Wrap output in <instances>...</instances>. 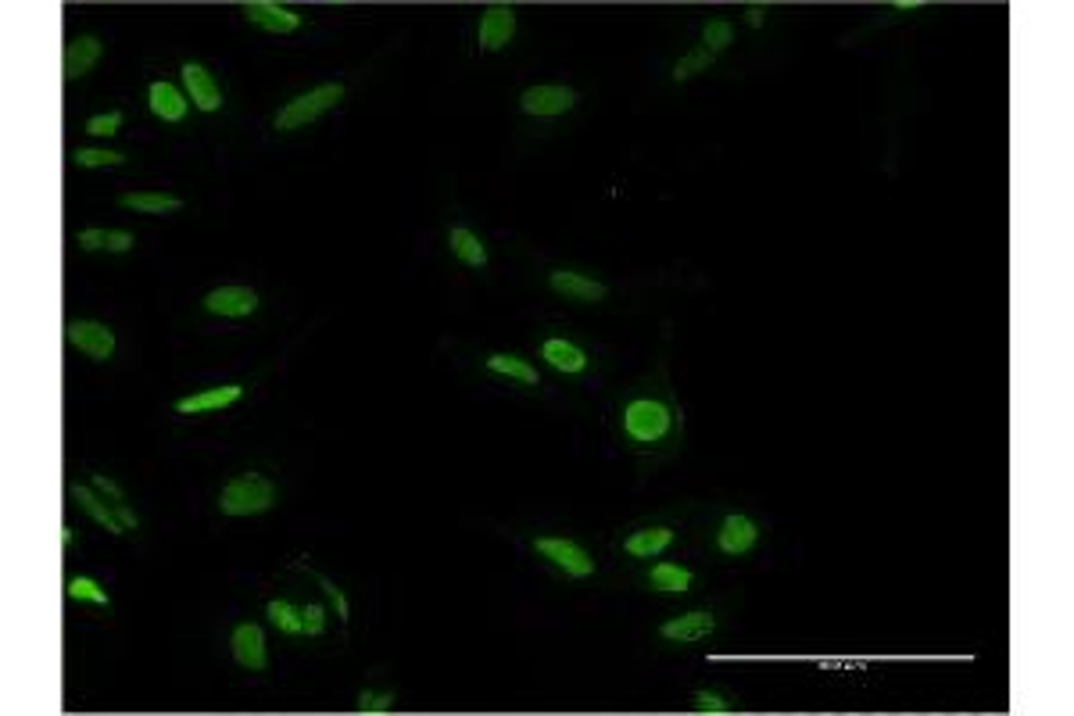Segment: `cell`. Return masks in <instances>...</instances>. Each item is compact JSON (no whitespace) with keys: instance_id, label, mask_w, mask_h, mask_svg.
Returning <instances> with one entry per match:
<instances>
[{"instance_id":"1","label":"cell","mask_w":1074,"mask_h":716,"mask_svg":"<svg viewBox=\"0 0 1074 716\" xmlns=\"http://www.w3.org/2000/svg\"><path fill=\"white\" fill-rule=\"evenodd\" d=\"M609 434H613V444L623 455L638 462L642 473L681 455L684 408L662 358L613 394V402H609Z\"/></svg>"},{"instance_id":"2","label":"cell","mask_w":1074,"mask_h":716,"mask_svg":"<svg viewBox=\"0 0 1074 716\" xmlns=\"http://www.w3.org/2000/svg\"><path fill=\"white\" fill-rule=\"evenodd\" d=\"M771 520L746 501H698L692 520V548L702 563L738 566L766 552Z\"/></svg>"},{"instance_id":"3","label":"cell","mask_w":1074,"mask_h":716,"mask_svg":"<svg viewBox=\"0 0 1074 716\" xmlns=\"http://www.w3.org/2000/svg\"><path fill=\"white\" fill-rule=\"evenodd\" d=\"M698 501H681L673 509H659L638 516V520L620 523L609 534V559L623 569L645 566L662 555H673L688 538H692V520H695Z\"/></svg>"},{"instance_id":"4","label":"cell","mask_w":1074,"mask_h":716,"mask_svg":"<svg viewBox=\"0 0 1074 716\" xmlns=\"http://www.w3.org/2000/svg\"><path fill=\"white\" fill-rule=\"evenodd\" d=\"M520 545L530 563L541 566L563 585H594L602 577V555L585 534L566 527H527L520 530Z\"/></svg>"},{"instance_id":"5","label":"cell","mask_w":1074,"mask_h":716,"mask_svg":"<svg viewBox=\"0 0 1074 716\" xmlns=\"http://www.w3.org/2000/svg\"><path fill=\"white\" fill-rule=\"evenodd\" d=\"M530 351H534L530 358L541 369H548V373L569 383H594L605 373V355L599 344L563 323L538 326L534 337H530Z\"/></svg>"},{"instance_id":"6","label":"cell","mask_w":1074,"mask_h":716,"mask_svg":"<svg viewBox=\"0 0 1074 716\" xmlns=\"http://www.w3.org/2000/svg\"><path fill=\"white\" fill-rule=\"evenodd\" d=\"M627 580L645 594H656V599H678V602L698 599V594H706V588H709L706 569L681 559L678 552L627 569Z\"/></svg>"},{"instance_id":"7","label":"cell","mask_w":1074,"mask_h":716,"mask_svg":"<svg viewBox=\"0 0 1074 716\" xmlns=\"http://www.w3.org/2000/svg\"><path fill=\"white\" fill-rule=\"evenodd\" d=\"M727 623V609L716 602H692L684 609H673L667 613L653 631L656 645L662 648H698L713 642L716 634L724 631Z\"/></svg>"},{"instance_id":"8","label":"cell","mask_w":1074,"mask_h":716,"mask_svg":"<svg viewBox=\"0 0 1074 716\" xmlns=\"http://www.w3.org/2000/svg\"><path fill=\"white\" fill-rule=\"evenodd\" d=\"M280 506V481L262 470H241L233 473L227 484L219 487L216 509L230 520H244V516H262Z\"/></svg>"},{"instance_id":"9","label":"cell","mask_w":1074,"mask_h":716,"mask_svg":"<svg viewBox=\"0 0 1074 716\" xmlns=\"http://www.w3.org/2000/svg\"><path fill=\"white\" fill-rule=\"evenodd\" d=\"M473 369L490 383H501L516 394H545L548 391V380H545V369H541L530 355L520 351H501V348H484V351H473Z\"/></svg>"},{"instance_id":"10","label":"cell","mask_w":1074,"mask_h":716,"mask_svg":"<svg viewBox=\"0 0 1074 716\" xmlns=\"http://www.w3.org/2000/svg\"><path fill=\"white\" fill-rule=\"evenodd\" d=\"M344 97H348V86L340 83V79H330V83H320V86H312V90H304V94L298 97H290L284 101L280 108L273 112V132H301V129H309L320 123L323 115H330L334 108H340Z\"/></svg>"},{"instance_id":"11","label":"cell","mask_w":1074,"mask_h":716,"mask_svg":"<svg viewBox=\"0 0 1074 716\" xmlns=\"http://www.w3.org/2000/svg\"><path fill=\"white\" fill-rule=\"evenodd\" d=\"M541 284H545L548 295L569 304H580V309H602V304L613 301V287L599 273L577 269V265H548L541 273Z\"/></svg>"},{"instance_id":"12","label":"cell","mask_w":1074,"mask_h":716,"mask_svg":"<svg viewBox=\"0 0 1074 716\" xmlns=\"http://www.w3.org/2000/svg\"><path fill=\"white\" fill-rule=\"evenodd\" d=\"M577 104H580V94L566 83H534L516 97V108H520L527 118H538V123H545V118H563L574 112Z\"/></svg>"},{"instance_id":"13","label":"cell","mask_w":1074,"mask_h":716,"mask_svg":"<svg viewBox=\"0 0 1074 716\" xmlns=\"http://www.w3.org/2000/svg\"><path fill=\"white\" fill-rule=\"evenodd\" d=\"M516 33H520V15L509 4H487L476 19V50L481 55H498L506 50Z\"/></svg>"},{"instance_id":"14","label":"cell","mask_w":1074,"mask_h":716,"mask_svg":"<svg viewBox=\"0 0 1074 716\" xmlns=\"http://www.w3.org/2000/svg\"><path fill=\"white\" fill-rule=\"evenodd\" d=\"M230 656L241 670L247 673H265L269 670V642H265V627L255 620H241L230 634Z\"/></svg>"},{"instance_id":"15","label":"cell","mask_w":1074,"mask_h":716,"mask_svg":"<svg viewBox=\"0 0 1074 716\" xmlns=\"http://www.w3.org/2000/svg\"><path fill=\"white\" fill-rule=\"evenodd\" d=\"M444 247L462 269H473V273H487L490 265V247L484 241L481 230H473L470 222H448L444 227Z\"/></svg>"},{"instance_id":"16","label":"cell","mask_w":1074,"mask_h":716,"mask_svg":"<svg viewBox=\"0 0 1074 716\" xmlns=\"http://www.w3.org/2000/svg\"><path fill=\"white\" fill-rule=\"evenodd\" d=\"M65 340L69 348H76L90 362H108L115 355V330L108 323H97V320H72L65 326Z\"/></svg>"},{"instance_id":"17","label":"cell","mask_w":1074,"mask_h":716,"mask_svg":"<svg viewBox=\"0 0 1074 716\" xmlns=\"http://www.w3.org/2000/svg\"><path fill=\"white\" fill-rule=\"evenodd\" d=\"M201 304L208 315H219V320H247V315H255L262 309V298H258V290H251V287L227 284V287L208 290Z\"/></svg>"},{"instance_id":"18","label":"cell","mask_w":1074,"mask_h":716,"mask_svg":"<svg viewBox=\"0 0 1074 716\" xmlns=\"http://www.w3.org/2000/svg\"><path fill=\"white\" fill-rule=\"evenodd\" d=\"M244 394H247V383H219V388H201L187 397H180L172 408H176V416H216V413L233 408Z\"/></svg>"},{"instance_id":"19","label":"cell","mask_w":1074,"mask_h":716,"mask_svg":"<svg viewBox=\"0 0 1074 716\" xmlns=\"http://www.w3.org/2000/svg\"><path fill=\"white\" fill-rule=\"evenodd\" d=\"M241 11L255 30L269 36H295L298 30H304V15H298L287 4H276V0H247Z\"/></svg>"},{"instance_id":"20","label":"cell","mask_w":1074,"mask_h":716,"mask_svg":"<svg viewBox=\"0 0 1074 716\" xmlns=\"http://www.w3.org/2000/svg\"><path fill=\"white\" fill-rule=\"evenodd\" d=\"M183 90H187V97L197 112H205V115H216L222 108V86H219V79L211 76L205 65H197V61H187L183 65Z\"/></svg>"},{"instance_id":"21","label":"cell","mask_w":1074,"mask_h":716,"mask_svg":"<svg viewBox=\"0 0 1074 716\" xmlns=\"http://www.w3.org/2000/svg\"><path fill=\"white\" fill-rule=\"evenodd\" d=\"M101 58H104V44H101L94 33L72 36L69 44H65V61H61L65 65V79L72 83V79L90 76L101 65Z\"/></svg>"},{"instance_id":"22","label":"cell","mask_w":1074,"mask_h":716,"mask_svg":"<svg viewBox=\"0 0 1074 716\" xmlns=\"http://www.w3.org/2000/svg\"><path fill=\"white\" fill-rule=\"evenodd\" d=\"M148 108L154 118H162V123H183L190 112V97L183 94V90L176 83H169V79H154V83L148 86Z\"/></svg>"},{"instance_id":"23","label":"cell","mask_w":1074,"mask_h":716,"mask_svg":"<svg viewBox=\"0 0 1074 716\" xmlns=\"http://www.w3.org/2000/svg\"><path fill=\"white\" fill-rule=\"evenodd\" d=\"M265 620L269 627L280 634L287 642H304V613H301V602L287 599V594H276V599L265 602Z\"/></svg>"},{"instance_id":"24","label":"cell","mask_w":1074,"mask_h":716,"mask_svg":"<svg viewBox=\"0 0 1074 716\" xmlns=\"http://www.w3.org/2000/svg\"><path fill=\"white\" fill-rule=\"evenodd\" d=\"M72 498L79 501V509H83L94 523H101L104 530H108V534H126V527L118 523V516H115V501L104 498L94 484H90V487L86 484H76L72 487Z\"/></svg>"},{"instance_id":"25","label":"cell","mask_w":1074,"mask_h":716,"mask_svg":"<svg viewBox=\"0 0 1074 716\" xmlns=\"http://www.w3.org/2000/svg\"><path fill=\"white\" fill-rule=\"evenodd\" d=\"M298 569L315 580V588H320V594L326 599V605L334 609V616H337V623H340V631H348V623H351V599H348V591H344L334 577H326L323 569H315V566H309V563H298Z\"/></svg>"},{"instance_id":"26","label":"cell","mask_w":1074,"mask_h":716,"mask_svg":"<svg viewBox=\"0 0 1074 716\" xmlns=\"http://www.w3.org/2000/svg\"><path fill=\"white\" fill-rule=\"evenodd\" d=\"M738 695L727 692L720 684H702L695 692H688V709L692 713H709V716H724V713H738Z\"/></svg>"},{"instance_id":"27","label":"cell","mask_w":1074,"mask_h":716,"mask_svg":"<svg viewBox=\"0 0 1074 716\" xmlns=\"http://www.w3.org/2000/svg\"><path fill=\"white\" fill-rule=\"evenodd\" d=\"M118 205L126 211H137V216H176L183 211V201L176 194H158V190H137V194H123Z\"/></svg>"},{"instance_id":"28","label":"cell","mask_w":1074,"mask_h":716,"mask_svg":"<svg viewBox=\"0 0 1074 716\" xmlns=\"http://www.w3.org/2000/svg\"><path fill=\"white\" fill-rule=\"evenodd\" d=\"M735 36H738V30L731 19H706L698 30V47H706L713 58H720L724 50H731Z\"/></svg>"},{"instance_id":"29","label":"cell","mask_w":1074,"mask_h":716,"mask_svg":"<svg viewBox=\"0 0 1074 716\" xmlns=\"http://www.w3.org/2000/svg\"><path fill=\"white\" fill-rule=\"evenodd\" d=\"M301 613H304V642H323L330 638V627H334V609L326 605V599H309L301 602Z\"/></svg>"},{"instance_id":"30","label":"cell","mask_w":1074,"mask_h":716,"mask_svg":"<svg viewBox=\"0 0 1074 716\" xmlns=\"http://www.w3.org/2000/svg\"><path fill=\"white\" fill-rule=\"evenodd\" d=\"M397 706V688L394 684H362L355 695L358 713H394Z\"/></svg>"},{"instance_id":"31","label":"cell","mask_w":1074,"mask_h":716,"mask_svg":"<svg viewBox=\"0 0 1074 716\" xmlns=\"http://www.w3.org/2000/svg\"><path fill=\"white\" fill-rule=\"evenodd\" d=\"M716 65V58L709 55L706 47H692L688 55H681L678 61H673V69H670V79L673 83H688V79H695L702 72H709Z\"/></svg>"},{"instance_id":"32","label":"cell","mask_w":1074,"mask_h":716,"mask_svg":"<svg viewBox=\"0 0 1074 716\" xmlns=\"http://www.w3.org/2000/svg\"><path fill=\"white\" fill-rule=\"evenodd\" d=\"M65 594H69L72 602H86V605H97V609H112V594L101 588V580L94 577H72L69 585H65Z\"/></svg>"},{"instance_id":"33","label":"cell","mask_w":1074,"mask_h":716,"mask_svg":"<svg viewBox=\"0 0 1074 716\" xmlns=\"http://www.w3.org/2000/svg\"><path fill=\"white\" fill-rule=\"evenodd\" d=\"M123 162H126V154L108 151V148H79L76 151V165L79 169H115Z\"/></svg>"},{"instance_id":"34","label":"cell","mask_w":1074,"mask_h":716,"mask_svg":"<svg viewBox=\"0 0 1074 716\" xmlns=\"http://www.w3.org/2000/svg\"><path fill=\"white\" fill-rule=\"evenodd\" d=\"M86 132L90 137H115V132H123V112L112 108V112H101L94 118H86Z\"/></svg>"},{"instance_id":"35","label":"cell","mask_w":1074,"mask_h":716,"mask_svg":"<svg viewBox=\"0 0 1074 716\" xmlns=\"http://www.w3.org/2000/svg\"><path fill=\"white\" fill-rule=\"evenodd\" d=\"M132 247H137V236L129 230H108V236H104V251H108V255H126Z\"/></svg>"},{"instance_id":"36","label":"cell","mask_w":1074,"mask_h":716,"mask_svg":"<svg viewBox=\"0 0 1074 716\" xmlns=\"http://www.w3.org/2000/svg\"><path fill=\"white\" fill-rule=\"evenodd\" d=\"M90 484H94V487L101 490L104 498H112V501H126V490H123V484H118V481H112V476L94 473V476H90Z\"/></svg>"},{"instance_id":"37","label":"cell","mask_w":1074,"mask_h":716,"mask_svg":"<svg viewBox=\"0 0 1074 716\" xmlns=\"http://www.w3.org/2000/svg\"><path fill=\"white\" fill-rule=\"evenodd\" d=\"M104 236H108V230H101V227H90V230H79L76 244L83 247V251H104Z\"/></svg>"},{"instance_id":"38","label":"cell","mask_w":1074,"mask_h":716,"mask_svg":"<svg viewBox=\"0 0 1074 716\" xmlns=\"http://www.w3.org/2000/svg\"><path fill=\"white\" fill-rule=\"evenodd\" d=\"M115 516L126 530H140V516L129 509V501H115Z\"/></svg>"},{"instance_id":"39","label":"cell","mask_w":1074,"mask_h":716,"mask_svg":"<svg viewBox=\"0 0 1074 716\" xmlns=\"http://www.w3.org/2000/svg\"><path fill=\"white\" fill-rule=\"evenodd\" d=\"M741 22H746L749 25V30H763V25H766V8H746V11H741Z\"/></svg>"},{"instance_id":"40","label":"cell","mask_w":1074,"mask_h":716,"mask_svg":"<svg viewBox=\"0 0 1074 716\" xmlns=\"http://www.w3.org/2000/svg\"><path fill=\"white\" fill-rule=\"evenodd\" d=\"M61 548L72 552V527L69 523H61Z\"/></svg>"}]
</instances>
